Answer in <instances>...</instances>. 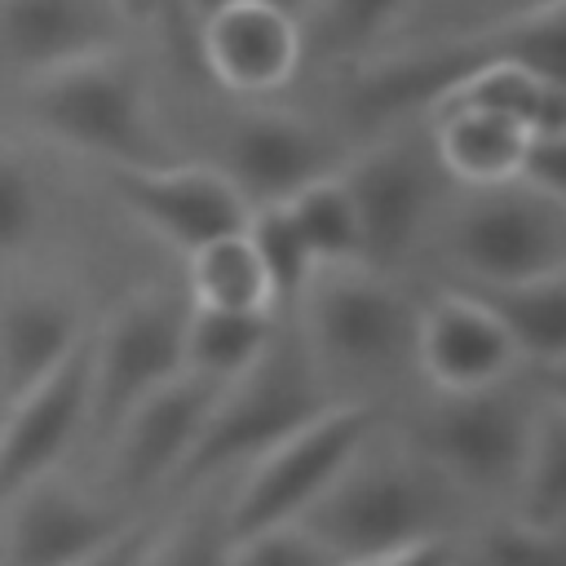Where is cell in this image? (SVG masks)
I'll use <instances>...</instances> for the list:
<instances>
[{
    "label": "cell",
    "mask_w": 566,
    "mask_h": 566,
    "mask_svg": "<svg viewBox=\"0 0 566 566\" xmlns=\"http://www.w3.org/2000/svg\"><path fill=\"white\" fill-rule=\"evenodd\" d=\"M327 385L332 380L323 376L301 327L274 323V336L261 349V358L243 376L221 385V394H217L190 455L181 460L177 478L168 482V491L186 495V491H199L208 482L239 473L261 451H270L279 438H287L292 429L314 420L323 407H332L336 398L327 394Z\"/></svg>",
    "instance_id": "1"
},
{
    "label": "cell",
    "mask_w": 566,
    "mask_h": 566,
    "mask_svg": "<svg viewBox=\"0 0 566 566\" xmlns=\"http://www.w3.org/2000/svg\"><path fill=\"white\" fill-rule=\"evenodd\" d=\"M380 433L385 424L296 517L340 566H371L416 539L442 535L438 469L416 447H385Z\"/></svg>",
    "instance_id": "2"
},
{
    "label": "cell",
    "mask_w": 566,
    "mask_h": 566,
    "mask_svg": "<svg viewBox=\"0 0 566 566\" xmlns=\"http://www.w3.org/2000/svg\"><path fill=\"white\" fill-rule=\"evenodd\" d=\"M27 111L40 133L102 159L106 168H142L168 159L150 124L146 88L119 49L27 80Z\"/></svg>",
    "instance_id": "3"
},
{
    "label": "cell",
    "mask_w": 566,
    "mask_h": 566,
    "mask_svg": "<svg viewBox=\"0 0 566 566\" xmlns=\"http://www.w3.org/2000/svg\"><path fill=\"white\" fill-rule=\"evenodd\" d=\"M380 429V411L371 402L336 398L314 420L279 438L270 451H261L252 464H243L234 478V491L226 495V531L248 535L261 526L296 522L336 478L340 469L363 451V442Z\"/></svg>",
    "instance_id": "4"
},
{
    "label": "cell",
    "mask_w": 566,
    "mask_h": 566,
    "mask_svg": "<svg viewBox=\"0 0 566 566\" xmlns=\"http://www.w3.org/2000/svg\"><path fill=\"white\" fill-rule=\"evenodd\" d=\"M305 323L301 336L314 349L323 376L332 371H385L398 358H411L416 340V310L367 265H327L310 279L301 305Z\"/></svg>",
    "instance_id": "5"
},
{
    "label": "cell",
    "mask_w": 566,
    "mask_h": 566,
    "mask_svg": "<svg viewBox=\"0 0 566 566\" xmlns=\"http://www.w3.org/2000/svg\"><path fill=\"white\" fill-rule=\"evenodd\" d=\"M447 252L464 279L566 274V199L539 195L522 181L478 186L455 212Z\"/></svg>",
    "instance_id": "6"
},
{
    "label": "cell",
    "mask_w": 566,
    "mask_h": 566,
    "mask_svg": "<svg viewBox=\"0 0 566 566\" xmlns=\"http://www.w3.org/2000/svg\"><path fill=\"white\" fill-rule=\"evenodd\" d=\"M186 314L190 305L172 292H137L93 332L88 429L97 438H111L137 398L186 367Z\"/></svg>",
    "instance_id": "7"
},
{
    "label": "cell",
    "mask_w": 566,
    "mask_h": 566,
    "mask_svg": "<svg viewBox=\"0 0 566 566\" xmlns=\"http://www.w3.org/2000/svg\"><path fill=\"white\" fill-rule=\"evenodd\" d=\"M535 416H539V407L509 394L504 380H495L486 389L442 394V402L416 429V451L451 486L513 491Z\"/></svg>",
    "instance_id": "8"
},
{
    "label": "cell",
    "mask_w": 566,
    "mask_h": 566,
    "mask_svg": "<svg viewBox=\"0 0 566 566\" xmlns=\"http://www.w3.org/2000/svg\"><path fill=\"white\" fill-rule=\"evenodd\" d=\"M142 509L93 500L57 469L0 500V566H75L111 544Z\"/></svg>",
    "instance_id": "9"
},
{
    "label": "cell",
    "mask_w": 566,
    "mask_h": 566,
    "mask_svg": "<svg viewBox=\"0 0 566 566\" xmlns=\"http://www.w3.org/2000/svg\"><path fill=\"white\" fill-rule=\"evenodd\" d=\"M221 394V380H208L190 367H181L172 380L137 398L124 420L111 429V482L124 504L146 500L150 491H168L181 460L190 455L212 402Z\"/></svg>",
    "instance_id": "10"
},
{
    "label": "cell",
    "mask_w": 566,
    "mask_h": 566,
    "mask_svg": "<svg viewBox=\"0 0 566 566\" xmlns=\"http://www.w3.org/2000/svg\"><path fill=\"white\" fill-rule=\"evenodd\" d=\"M106 186L133 221H142L150 234H159L186 256L221 234L243 230L252 212L230 186V177L208 164L164 159L142 168H106Z\"/></svg>",
    "instance_id": "11"
},
{
    "label": "cell",
    "mask_w": 566,
    "mask_h": 566,
    "mask_svg": "<svg viewBox=\"0 0 566 566\" xmlns=\"http://www.w3.org/2000/svg\"><path fill=\"white\" fill-rule=\"evenodd\" d=\"M93 389V332L31 389L9 398V420L0 424V500H9L31 478L57 469L62 451L88 429Z\"/></svg>",
    "instance_id": "12"
},
{
    "label": "cell",
    "mask_w": 566,
    "mask_h": 566,
    "mask_svg": "<svg viewBox=\"0 0 566 566\" xmlns=\"http://www.w3.org/2000/svg\"><path fill=\"white\" fill-rule=\"evenodd\" d=\"M305 57L301 22L270 0H221L195 27V62L243 97L283 88Z\"/></svg>",
    "instance_id": "13"
},
{
    "label": "cell",
    "mask_w": 566,
    "mask_h": 566,
    "mask_svg": "<svg viewBox=\"0 0 566 566\" xmlns=\"http://www.w3.org/2000/svg\"><path fill=\"white\" fill-rule=\"evenodd\" d=\"M345 159L349 150L327 128L296 119V115L256 111V115H243L226 133L221 172L243 195V203L256 208V203H283L301 186L327 172H340Z\"/></svg>",
    "instance_id": "14"
},
{
    "label": "cell",
    "mask_w": 566,
    "mask_h": 566,
    "mask_svg": "<svg viewBox=\"0 0 566 566\" xmlns=\"http://www.w3.org/2000/svg\"><path fill=\"white\" fill-rule=\"evenodd\" d=\"M340 181L349 190L358 234H363V265L389 274L416 243L424 212H429V172L402 146H371L340 164Z\"/></svg>",
    "instance_id": "15"
},
{
    "label": "cell",
    "mask_w": 566,
    "mask_h": 566,
    "mask_svg": "<svg viewBox=\"0 0 566 566\" xmlns=\"http://www.w3.org/2000/svg\"><path fill=\"white\" fill-rule=\"evenodd\" d=\"M411 358L438 394H464V389H486L495 380H509L517 349L473 296L442 287L429 301V310L416 314Z\"/></svg>",
    "instance_id": "16"
},
{
    "label": "cell",
    "mask_w": 566,
    "mask_h": 566,
    "mask_svg": "<svg viewBox=\"0 0 566 566\" xmlns=\"http://www.w3.org/2000/svg\"><path fill=\"white\" fill-rule=\"evenodd\" d=\"M115 31V0H0V53L27 80L119 49Z\"/></svg>",
    "instance_id": "17"
},
{
    "label": "cell",
    "mask_w": 566,
    "mask_h": 566,
    "mask_svg": "<svg viewBox=\"0 0 566 566\" xmlns=\"http://www.w3.org/2000/svg\"><path fill=\"white\" fill-rule=\"evenodd\" d=\"M451 287L473 296L513 340L517 358H531L544 371H562L566 358V274L539 279H464L451 274Z\"/></svg>",
    "instance_id": "18"
},
{
    "label": "cell",
    "mask_w": 566,
    "mask_h": 566,
    "mask_svg": "<svg viewBox=\"0 0 566 566\" xmlns=\"http://www.w3.org/2000/svg\"><path fill=\"white\" fill-rule=\"evenodd\" d=\"M429 124H433L438 164L469 190L513 181L522 146L535 133L491 106H478V102H442L429 111Z\"/></svg>",
    "instance_id": "19"
},
{
    "label": "cell",
    "mask_w": 566,
    "mask_h": 566,
    "mask_svg": "<svg viewBox=\"0 0 566 566\" xmlns=\"http://www.w3.org/2000/svg\"><path fill=\"white\" fill-rule=\"evenodd\" d=\"M84 318L66 296L27 292L0 310V389L18 398L44 380L84 336Z\"/></svg>",
    "instance_id": "20"
},
{
    "label": "cell",
    "mask_w": 566,
    "mask_h": 566,
    "mask_svg": "<svg viewBox=\"0 0 566 566\" xmlns=\"http://www.w3.org/2000/svg\"><path fill=\"white\" fill-rule=\"evenodd\" d=\"M274 310H199L186 314V367L208 380L243 376L274 336Z\"/></svg>",
    "instance_id": "21"
},
{
    "label": "cell",
    "mask_w": 566,
    "mask_h": 566,
    "mask_svg": "<svg viewBox=\"0 0 566 566\" xmlns=\"http://www.w3.org/2000/svg\"><path fill=\"white\" fill-rule=\"evenodd\" d=\"M411 4L416 0H310L301 40L332 62H363L389 44Z\"/></svg>",
    "instance_id": "22"
},
{
    "label": "cell",
    "mask_w": 566,
    "mask_h": 566,
    "mask_svg": "<svg viewBox=\"0 0 566 566\" xmlns=\"http://www.w3.org/2000/svg\"><path fill=\"white\" fill-rule=\"evenodd\" d=\"M513 517L531 526L562 531L566 526V411L562 398L544 402L513 478Z\"/></svg>",
    "instance_id": "23"
},
{
    "label": "cell",
    "mask_w": 566,
    "mask_h": 566,
    "mask_svg": "<svg viewBox=\"0 0 566 566\" xmlns=\"http://www.w3.org/2000/svg\"><path fill=\"white\" fill-rule=\"evenodd\" d=\"M190 265V305L199 310H274L265 270L243 230L221 234L186 256Z\"/></svg>",
    "instance_id": "24"
},
{
    "label": "cell",
    "mask_w": 566,
    "mask_h": 566,
    "mask_svg": "<svg viewBox=\"0 0 566 566\" xmlns=\"http://www.w3.org/2000/svg\"><path fill=\"white\" fill-rule=\"evenodd\" d=\"M301 243L310 248L314 265H363V234H358V217L349 203V190L340 181V172H327L310 186H301L296 195L283 199Z\"/></svg>",
    "instance_id": "25"
},
{
    "label": "cell",
    "mask_w": 566,
    "mask_h": 566,
    "mask_svg": "<svg viewBox=\"0 0 566 566\" xmlns=\"http://www.w3.org/2000/svg\"><path fill=\"white\" fill-rule=\"evenodd\" d=\"M243 234H248V243H252V252H256V261H261V270H265L274 314H279V310L292 314V310L301 305L310 279L318 274V265H314L310 248L301 243V234H296L287 208H283V203H256V208L248 212V221H243Z\"/></svg>",
    "instance_id": "26"
},
{
    "label": "cell",
    "mask_w": 566,
    "mask_h": 566,
    "mask_svg": "<svg viewBox=\"0 0 566 566\" xmlns=\"http://www.w3.org/2000/svg\"><path fill=\"white\" fill-rule=\"evenodd\" d=\"M230 531H226V500H190L177 517L159 522L142 566H226Z\"/></svg>",
    "instance_id": "27"
},
{
    "label": "cell",
    "mask_w": 566,
    "mask_h": 566,
    "mask_svg": "<svg viewBox=\"0 0 566 566\" xmlns=\"http://www.w3.org/2000/svg\"><path fill=\"white\" fill-rule=\"evenodd\" d=\"M469 557H478L482 566H566V535L548 526H531L509 513L478 535Z\"/></svg>",
    "instance_id": "28"
},
{
    "label": "cell",
    "mask_w": 566,
    "mask_h": 566,
    "mask_svg": "<svg viewBox=\"0 0 566 566\" xmlns=\"http://www.w3.org/2000/svg\"><path fill=\"white\" fill-rule=\"evenodd\" d=\"M226 566H340L301 522L261 526L230 539Z\"/></svg>",
    "instance_id": "29"
},
{
    "label": "cell",
    "mask_w": 566,
    "mask_h": 566,
    "mask_svg": "<svg viewBox=\"0 0 566 566\" xmlns=\"http://www.w3.org/2000/svg\"><path fill=\"white\" fill-rule=\"evenodd\" d=\"M40 221V195L31 186V172L22 159L0 150V256L22 252V243L35 234Z\"/></svg>",
    "instance_id": "30"
},
{
    "label": "cell",
    "mask_w": 566,
    "mask_h": 566,
    "mask_svg": "<svg viewBox=\"0 0 566 566\" xmlns=\"http://www.w3.org/2000/svg\"><path fill=\"white\" fill-rule=\"evenodd\" d=\"M513 181H522L539 195L566 199V128H535L522 146Z\"/></svg>",
    "instance_id": "31"
},
{
    "label": "cell",
    "mask_w": 566,
    "mask_h": 566,
    "mask_svg": "<svg viewBox=\"0 0 566 566\" xmlns=\"http://www.w3.org/2000/svg\"><path fill=\"white\" fill-rule=\"evenodd\" d=\"M119 18H142V22H155L168 31L172 44H181V53L195 62V9L190 0H115Z\"/></svg>",
    "instance_id": "32"
},
{
    "label": "cell",
    "mask_w": 566,
    "mask_h": 566,
    "mask_svg": "<svg viewBox=\"0 0 566 566\" xmlns=\"http://www.w3.org/2000/svg\"><path fill=\"white\" fill-rule=\"evenodd\" d=\"M159 522H164L159 513H137L111 544H102L97 553H88V557L75 562V566H142V557H146V548H150Z\"/></svg>",
    "instance_id": "33"
},
{
    "label": "cell",
    "mask_w": 566,
    "mask_h": 566,
    "mask_svg": "<svg viewBox=\"0 0 566 566\" xmlns=\"http://www.w3.org/2000/svg\"><path fill=\"white\" fill-rule=\"evenodd\" d=\"M416 4H429V0H416ZM416 4H411V9H416ZM539 4H553V0H460L464 18H460V31H455V35H469V31H486V27H500V22H509V18H522V13L539 9ZM411 9H407V13H411Z\"/></svg>",
    "instance_id": "34"
},
{
    "label": "cell",
    "mask_w": 566,
    "mask_h": 566,
    "mask_svg": "<svg viewBox=\"0 0 566 566\" xmlns=\"http://www.w3.org/2000/svg\"><path fill=\"white\" fill-rule=\"evenodd\" d=\"M371 566H455V548L447 535H429V539H416V544L371 562Z\"/></svg>",
    "instance_id": "35"
},
{
    "label": "cell",
    "mask_w": 566,
    "mask_h": 566,
    "mask_svg": "<svg viewBox=\"0 0 566 566\" xmlns=\"http://www.w3.org/2000/svg\"><path fill=\"white\" fill-rule=\"evenodd\" d=\"M270 4H279V9H287V13L296 18V22H301V13L310 9V0H270Z\"/></svg>",
    "instance_id": "36"
},
{
    "label": "cell",
    "mask_w": 566,
    "mask_h": 566,
    "mask_svg": "<svg viewBox=\"0 0 566 566\" xmlns=\"http://www.w3.org/2000/svg\"><path fill=\"white\" fill-rule=\"evenodd\" d=\"M217 4H221V0H190V9H195V22H199L208 9H217Z\"/></svg>",
    "instance_id": "37"
},
{
    "label": "cell",
    "mask_w": 566,
    "mask_h": 566,
    "mask_svg": "<svg viewBox=\"0 0 566 566\" xmlns=\"http://www.w3.org/2000/svg\"><path fill=\"white\" fill-rule=\"evenodd\" d=\"M455 566H482V562H478V557H469V553H460V557H455Z\"/></svg>",
    "instance_id": "38"
}]
</instances>
